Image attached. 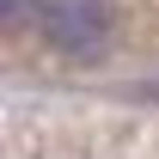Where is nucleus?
Wrapping results in <instances>:
<instances>
[{"mask_svg":"<svg viewBox=\"0 0 159 159\" xmlns=\"http://www.w3.org/2000/svg\"><path fill=\"white\" fill-rule=\"evenodd\" d=\"M31 31L67 61H98L116 43V6L110 0H37Z\"/></svg>","mask_w":159,"mask_h":159,"instance_id":"obj_1","label":"nucleus"}]
</instances>
